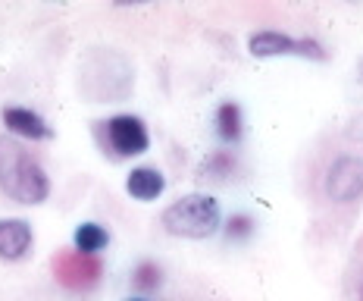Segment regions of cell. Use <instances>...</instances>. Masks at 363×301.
I'll return each instance as SVG.
<instances>
[{"instance_id": "cell-1", "label": "cell", "mask_w": 363, "mask_h": 301, "mask_svg": "<svg viewBox=\"0 0 363 301\" xmlns=\"http://www.w3.org/2000/svg\"><path fill=\"white\" fill-rule=\"evenodd\" d=\"M0 188L19 204H41L50 195V179L44 167L16 138H0Z\"/></svg>"}, {"instance_id": "cell-2", "label": "cell", "mask_w": 363, "mask_h": 301, "mask_svg": "<svg viewBox=\"0 0 363 301\" xmlns=\"http://www.w3.org/2000/svg\"><path fill=\"white\" fill-rule=\"evenodd\" d=\"M82 92H85L91 101H125L128 92H132V66L123 54L116 50H97L91 54L85 63H82Z\"/></svg>"}, {"instance_id": "cell-3", "label": "cell", "mask_w": 363, "mask_h": 301, "mask_svg": "<svg viewBox=\"0 0 363 301\" xmlns=\"http://www.w3.org/2000/svg\"><path fill=\"white\" fill-rule=\"evenodd\" d=\"M160 223L166 226V232L182 239H210L223 223L219 204L210 195H185V198L172 201L163 210Z\"/></svg>"}, {"instance_id": "cell-4", "label": "cell", "mask_w": 363, "mask_h": 301, "mask_svg": "<svg viewBox=\"0 0 363 301\" xmlns=\"http://www.w3.org/2000/svg\"><path fill=\"white\" fill-rule=\"evenodd\" d=\"M101 261L94 254H82V251H60L54 258V276L60 285L72 292H88L94 289L101 280Z\"/></svg>"}, {"instance_id": "cell-5", "label": "cell", "mask_w": 363, "mask_h": 301, "mask_svg": "<svg viewBox=\"0 0 363 301\" xmlns=\"http://www.w3.org/2000/svg\"><path fill=\"white\" fill-rule=\"evenodd\" d=\"M247 50L254 57H310V60H326V50L310 38H291L282 32H257L247 41Z\"/></svg>"}, {"instance_id": "cell-6", "label": "cell", "mask_w": 363, "mask_h": 301, "mask_svg": "<svg viewBox=\"0 0 363 301\" xmlns=\"http://www.w3.org/2000/svg\"><path fill=\"white\" fill-rule=\"evenodd\" d=\"M326 195L338 204H351L363 195V160L360 157H338L326 173Z\"/></svg>"}, {"instance_id": "cell-7", "label": "cell", "mask_w": 363, "mask_h": 301, "mask_svg": "<svg viewBox=\"0 0 363 301\" xmlns=\"http://www.w3.org/2000/svg\"><path fill=\"white\" fill-rule=\"evenodd\" d=\"M107 141L119 157H138L150 148L147 126L132 113H119L107 123Z\"/></svg>"}, {"instance_id": "cell-8", "label": "cell", "mask_w": 363, "mask_h": 301, "mask_svg": "<svg viewBox=\"0 0 363 301\" xmlns=\"http://www.w3.org/2000/svg\"><path fill=\"white\" fill-rule=\"evenodd\" d=\"M32 248V226L26 220H0V258L19 261Z\"/></svg>"}, {"instance_id": "cell-9", "label": "cell", "mask_w": 363, "mask_h": 301, "mask_svg": "<svg viewBox=\"0 0 363 301\" xmlns=\"http://www.w3.org/2000/svg\"><path fill=\"white\" fill-rule=\"evenodd\" d=\"M4 123H6V129L10 132H16L22 135V138H32V141H44V138H50V126L44 123L38 113L32 110H26V107H6L4 110Z\"/></svg>"}, {"instance_id": "cell-10", "label": "cell", "mask_w": 363, "mask_h": 301, "mask_svg": "<svg viewBox=\"0 0 363 301\" xmlns=\"http://www.w3.org/2000/svg\"><path fill=\"white\" fill-rule=\"evenodd\" d=\"M125 188H128V195L138 201H157L166 188V179L157 167H135L125 179Z\"/></svg>"}, {"instance_id": "cell-11", "label": "cell", "mask_w": 363, "mask_h": 301, "mask_svg": "<svg viewBox=\"0 0 363 301\" xmlns=\"http://www.w3.org/2000/svg\"><path fill=\"white\" fill-rule=\"evenodd\" d=\"M107 242H110V236L101 223H82L75 229V251H82V254H94L97 258V251H104Z\"/></svg>"}, {"instance_id": "cell-12", "label": "cell", "mask_w": 363, "mask_h": 301, "mask_svg": "<svg viewBox=\"0 0 363 301\" xmlns=\"http://www.w3.org/2000/svg\"><path fill=\"white\" fill-rule=\"evenodd\" d=\"M216 132L223 141H229V145H235V141L241 138V107L232 101L219 104L216 110Z\"/></svg>"}, {"instance_id": "cell-13", "label": "cell", "mask_w": 363, "mask_h": 301, "mask_svg": "<svg viewBox=\"0 0 363 301\" xmlns=\"http://www.w3.org/2000/svg\"><path fill=\"white\" fill-rule=\"evenodd\" d=\"M232 170H235V160H232L229 150H216V154H210L198 167V176L201 179H225V176H232Z\"/></svg>"}, {"instance_id": "cell-14", "label": "cell", "mask_w": 363, "mask_h": 301, "mask_svg": "<svg viewBox=\"0 0 363 301\" xmlns=\"http://www.w3.org/2000/svg\"><path fill=\"white\" fill-rule=\"evenodd\" d=\"M138 289H145V292H150V289H157L160 285V267L157 263H150V261H145V263H138V270H135V280H132Z\"/></svg>"}, {"instance_id": "cell-15", "label": "cell", "mask_w": 363, "mask_h": 301, "mask_svg": "<svg viewBox=\"0 0 363 301\" xmlns=\"http://www.w3.org/2000/svg\"><path fill=\"white\" fill-rule=\"evenodd\" d=\"M254 232V220L251 217H245V214H238V217H232L229 226H225V236L235 242V239H247Z\"/></svg>"}, {"instance_id": "cell-16", "label": "cell", "mask_w": 363, "mask_h": 301, "mask_svg": "<svg viewBox=\"0 0 363 301\" xmlns=\"http://www.w3.org/2000/svg\"><path fill=\"white\" fill-rule=\"evenodd\" d=\"M128 301H145V298H128Z\"/></svg>"}]
</instances>
